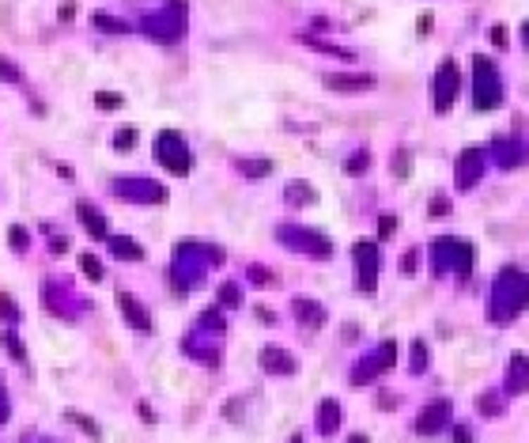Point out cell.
<instances>
[{
    "label": "cell",
    "mask_w": 529,
    "mask_h": 443,
    "mask_svg": "<svg viewBox=\"0 0 529 443\" xmlns=\"http://www.w3.org/2000/svg\"><path fill=\"white\" fill-rule=\"evenodd\" d=\"M529 304V273H522L518 266H506L499 269L492 285V296H487V318L495 326H506L514 315H522Z\"/></svg>",
    "instance_id": "1"
},
{
    "label": "cell",
    "mask_w": 529,
    "mask_h": 443,
    "mask_svg": "<svg viewBox=\"0 0 529 443\" xmlns=\"http://www.w3.org/2000/svg\"><path fill=\"white\" fill-rule=\"evenodd\" d=\"M499 103H503L499 68L492 65V57L476 54V57H473V106H476V110H495Z\"/></svg>",
    "instance_id": "2"
},
{
    "label": "cell",
    "mask_w": 529,
    "mask_h": 443,
    "mask_svg": "<svg viewBox=\"0 0 529 443\" xmlns=\"http://www.w3.org/2000/svg\"><path fill=\"white\" fill-rule=\"evenodd\" d=\"M431 254H435V273H450V269L457 277L473 273V247L461 243V239H450V235L435 239Z\"/></svg>",
    "instance_id": "3"
},
{
    "label": "cell",
    "mask_w": 529,
    "mask_h": 443,
    "mask_svg": "<svg viewBox=\"0 0 529 443\" xmlns=\"http://www.w3.org/2000/svg\"><path fill=\"white\" fill-rule=\"evenodd\" d=\"M352 254H355V280H359V292L363 296H374V288H378V247L374 243H355Z\"/></svg>",
    "instance_id": "4"
},
{
    "label": "cell",
    "mask_w": 529,
    "mask_h": 443,
    "mask_svg": "<svg viewBox=\"0 0 529 443\" xmlns=\"http://www.w3.org/2000/svg\"><path fill=\"white\" fill-rule=\"evenodd\" d=\"M155 156H159V163L170 167L174 175H189V167H193V156H189V148L181 144L178 133H159V140H155Z\"/></svg>",
    "instance_id": "5"
},
{
    "label": "cell",
    "mask_w": 529,
    "mask_h": 443,
    "mask_svg": "<svg viewBox=\"0 0 529 443\" xmlns=\"http://www.w3.org/2000/svg\"><path fill=\"white\" fill-rule=\"evenodd\" d=\"M280 243L291 247V250H307V254H318V258H329L333 254V243L325 235L310 227H280Z\"/></svg>",
    "instance_id": "6"
},
{
    "label": "cell",
    "mask_w": 529,
    "mask_h": 443,
    "mask_svg": "<svg viewBox=\"0 0 529 443\" xmlns=\"http://www.w3.org/2000/svg\"><path fill=\"white\" fill-rule=\"evenodd\" d=\"M457 87H461L457 65H454V61H442V65H439V73H435V114H450Z\"/></svg>",
    "instance_id": "7"
},
{
    "label": "cell",
    "mask_w": 529,
    "mask_h": 443,
    "mask_svg": "<svg viewBox=\"0 0 529 443\" xmlns=\"http://www.w3.org/2000/svg\"><path fill=\"white\" fill-rule=\"evenodd\" d=\"M484 163H487V156L480 152V148H465V152L457 156V163H454V182H457V189H473L476 182H480Z\"/></svg>",
    "instance_id": "8"
},
{
    "label": "cell",
    "mask_w": 529,
    "mask_h": 443,
    "mask_svg": "<svg viewBox=\"0 0 529 443\" xmlns=\"http://www.w3.org/2000/svg\"><path fill=\"white\" fill-rule=\"evenodd\" d=\"M393 360H397V345H393V341H382V349L374 352V356H367V360H359V364H355V371H352L355 387H359V382H367V379H374V375H382L385 368H393Z\"/></svg>",
    "instance_id": "9"
},
{
    "label": "cell",
    "mask_w": 529,
    "mask_h": 443,
    "mask_svg": "<svg viewBox=\"0 0 529 443\" xmlns=\"http://www.w3.org/2000/svg\"><path fill=\"white\" fill-rule=\"evenodd\" d=\"M492 156H495V163H499V167H514V163H522V159L529 156V148L522 144V140L495 137L492 140Z\"/></svg>",
    "instance_id": "10"
},
{
    "label": "cell",
    "mask_w": 529,
    "mask_h": 443,
    "mask_svg": "<svg viewBox=\"0 0 529 443\" xmlns=\"http://www.w3.org/2000/svg\"><path fill=\"white\" fill-rule=\"evenodd\" d=\"M325 87H329V92H371V87H374V76H371V73H355V76H348V73H329V76H325Z\"/></svg>",
    "instance_id": "11"
},
{
    "label": "cell",
    "mask_w": 529,
    "mask_h": 443,
    "mask_svg": "<svg viewBox=\"0 0 529 443\" xmlns=\"http://www.w3.org/2000/svg\"><path fill=\"white\" fill-rule=\"evenodd\" d=\"M446 420H450V401H431L423 413H420V420H416V432H439Z\"/></svg>",
    "instance_id": "12"
},
{
    "label": "cell",
    "mask_w": 529,
    "mask_h": 443,
    "mask_svg": "<svg viewBox=\"0 0 529 443\" xmlns=\"http://www.w3.org/2000/svg\"><path fill=\"white\" fill-rule=\"evenodd\" d=\"M525 387H529V360L518 352L506 364V394H525Z\"/></svg>",
    "instance_id": "13"
},
{
    "label": "cell",
    "mask_w": 529,
    "mask_h": 443,
    "mask_svg": "<svg viewBox=\"0 0 529 443\" xmlns=\"http://www.w3.org/2000/svg\"><path fill=\"white\" fill-rule=\"evenodd\" d=\"M261 368L264 371H272V375H295V356L291 352H283V349H264L261 352Z\"/></svg>",
    "instance_id": "14"
},
{
    "label": "cell",
    "mask_w": 529,
    "mask_h": 443,
    "mask_svg": "<svg viewBox=\"0 0 529 443\" xmlns=\"http://www.w3.org/2000/svg\"><path fill=\"white\" fill-rule=\"evenodd\" d=\"M117 304H121V311H125V318H129V326L132 330H151V318H148V311L136 304V299L129 296V292H117Z\"/></svg>",
    "instance_id": "15"
},
{
    "label": "cell",
    "mask_w": 529,
    "mask_h": 443,
    "mask_svg": "<svg viewBox=\"0 0 529 443\" xmlns=\"http://www.w3.org/2000/svg\"><path fill=\"white\" fill-rule=\"evenodd\" d=\"M291 311H295V315H299L302 322H307L310 330H318L321 322H325V307H321V304H314V299H295Z\"/></svg>",
    "instance_id": "16"
},
{
    "label": "cell",
    "mask_w": 529,
    "mask_h": 443,
    "mask_svg": "<svg viewBox=\"0 0 529 443\" xmlns=\"http://www.w3.org/2000/svg\"><path fill=\"white\" fill-rule=\"evenodd\" d=\"M337 425H340V401L325 398L321 409H318V432L321 436H329V432H337Z\"/></svg>",
    "instance_id": "17"
},
{
    "label": "cell",
    "mask_w": 529,
    "mask_h": 443,
    "mask_svg": "<svg viewBox=\"0 0 529 443\" xmlns=\"http://www.w3.org/2000/svg\"><path fill=\"white\" fill-rule=\"evenodd\" d=\"M283 197H288L291 205H314V201H318V189H314L310 182H288Z\"/></svg>",
    "instance_id": "18"
},
{
    "label": "cell",
    "mask_w": 529,
    "mask_h": 443,
    "mask_svg": "<svg viewBox=\"0 0 529 443\" xmlns=\"http://www.w3.org/2000/svg\"><path fill=\"white\" fill-rule=\"evenodd\" d=\"M76 216H79V220H84V224L91 227V235H95V239H106V231H110V227H106V220L98 216L91 205H79V208H76Z\"/></svg>",
    "instance_id": "19"
},
{
    "label": "cell",
    "mask_w": 529,
    "mask_h": 443,
    "mask_svg": "<svg viewBox=\"0 0 529 443\" xmlns=\"http://www.w3.org/2000/svg\"><path fill=\"white\" fill-rule=\"evenodd\" d=\"M121 189H125V194H132V197H151V201H162V197H167V189H162V186H155V182H125V186H121Z\"/></svg>",
    "instance_id": "20"
},
{
    "label": "cell",
    "mask_w": 529,
    "mask_h": 443,
    "mask_svg": "<svg viewBox=\"0 0 529 443\" xmlns=\"http://www.w3.org/2000/svg\"><path fill=\"white\" fill-rule=\"evenodd\" d=\"M238 170L242 175H250V178H261V175H269L272 170V163L269 159H238Z\"/></svg>",
    "instance_id": "21"
},
{
    "label": "cell",
    "mask_w": 529,
    "mask_h": 443,
    "mask_svg": "<svg viewBox=\"0 0 529 443\" xmlns=\"http://www.w3.org/2000/svg\"><path fill=\"white\" fill-rule=\"evenodd\" d=\"M110 247H114V254L129 258V261H140V258H144V250H140L136 243H132V239H114Z\"/></svg>",
    "instance_id": "22"
},
{
    "label": "cell",
    "mask_w": 529,
    "mask_h": 443,
    "mask_svg": "<svg viewBox=\"0 0 529 443\" xmlns=\"http://www.w3.org/2000/svg\"><path fill=\"white\" fill-rule=\"evenodd\" d=\"M476 406H480L484 417H499V413H503V398L499 394H480V398H476Z\"/></svg>",
    "instance_id": "23"
},
{
    "label": "cell",
    "mask_w": 529,
    "mask_h": 443,
    "mask_svg": "<svg viewBox=\"0 0 529 443\" xmlns=\"http://www.w3.org/2000/svg\"><path fill=\"white\" fill-rule=\"evenodd\" d=\"M423 368H427V345L423 341H412V371L420 375Z\"/></svg>",
    "instance_id": "24"
},
{
    "label": "cell",
    "mask_w": 529,
    "mask_h": 443,
    "mask_svg": "<svg viewBox=\"0 0 529 443\" xmlns=\"http://www.w3.org/2000/svg\"><path fill=\"white\" fill-rule=\"evenodd\" d=\"M219 299H223L227 307H238V304H242V292H238L235 285H223V288H219Z\"/></svg>",
    "instance_id": "25"
},
{
    "label": "cell",
    "mask_w": 529,
    "mask_h": 443,
    "mask_svg": "<svg viewBox=\"0 0 529 443\" xmlns=\"http://www.w3.org/2000/svg\"><path fill=\"white\" fill-rule=\"evenodd\" d=\"M367 163H371L367 152H355V156L348 159V175H363V170H367Z\"/></svg>",
    "instance_id": "26"
},
{
    "label": "cell",
    "mask_w": 529,
    "mask_h": 443,
    "mask_svg": "<svg viewBox=\"0 0 529 443\" xmlns=\"http://www.w3.org/2000/svg\"><path fill=\"white\" fill-rule=\"evenodd\" d=\"M393 175L397 178H409V152H397L393 156Z\"/></svg>",
    "instance_id": "27"
},
{
    "label": "cell",
    "mask_w": 529,
    "mask_h": 443,
    "mask_svg": "<svg viewBox=\"0 0 529 443\" xmlns=\"http://www.w3.org/2000/svg\"><path fill=\"white\" fill-rule=\"evenodd\" d=\"M79 261H84V273H87L91 280H103V269H98L95 258H79Z\"/></svg>",
    "instance_id": "28"
},
{
    "label": "cell",
    "mask_w": 529,
    "mask_h": 443,
    "mask_svg": "<svg viewBox=\"0 0 529 443\" xmlns=\"http://www.w3.org/2000/svg\"><path fill=\"white\" fill-rule=\"evenodd\" d=\"M393 227H397V216H382V220H378V235H382V239H390Z\"/></svg>",
    "instance_id": "29"
},
{
    "label": "cell",
    "mask_w": 529,
    "mask_h": 443,
    "mask_svg": "<svg viewBox=\"0 0 529 443\" xmlns=\"http://www.w3.org/2000/svg\"><path fill=\"white\" fill-rule=\"evenodd\" d=\"M95 103H98V106H121V95H110V92H98V95H95Z\"/></svg>",
    "instance_id": "30"
},
{
    "label": "cell",
    "mask_w": 529,
    "mask_h": 443,
    "mask_svg": "<svg viewBox=\"0 0 529 443\" xmlns=\"http://www.w3.org/2000/svg\"><path fill=\"white\" fill-rule=\"evenodd\" d=\"M0 76H4V80H12V84H15V80H19V68H15V65H8L4 57H0Z\"/></svg>",
    "instance_id": "31"
},
{
    "label": "cell",
    "mask_w": 529,
    "mask_h": 443,
    "mask_svg": "<svg viewBox=\"0 0 529 443\" xmlns=\"http://www.w3.org/2000/svg\"><path fill=\"white\" fill-rule=\"evenodd\" d=\"M95 19H98V27H103V31H125V23H114L110 15H95Z\"/></svg>",
    "instance_id": "32"
},
{
    "label": "cell",
    "mask_w": 529,
    "mask_h": 443,
    "mask_svg": "<svg viewBox=\"0 0 529 443\" xmlns=\"http://www.w3.org/2000/svg\"><path fill=\"white\" fill-rule=\"evenodd\" d=\"M450 213V201L446 197H435V205H431V216H446Z\"/></svg>",
    "instance_id": "33"
},
{
    "label": "cell",
    "mask_w": 529,
    "mask_h": 443,
    "mask_svg": "<svg viewBox=\"0 0 529 443\" xmlns=\"http://www.w3.org/2000/svg\"><path fill=\"white\" fill-rule=\"evenodd\" d=\"M132 140H136V129H121L117 144H121V148H132Z\"/></svg>",
    "instance_id": "34"
},
{
    "label": "cell",
    "mask_w": 529,
    "mask_h": 443,
    "mask_svg": "<svg viewBox=\"0 0 529 443\" xmlns=\"http://www.w3.org/2000/svg\"><path fill=\"white\" fill-rule=\"evenodd\" d=\"M4 345H8V349H12V356H15V360H23V349H19V341H15L12 334H8V337H4Z\"/></svg>",
    "instance_id": "35"
},
{
    "label": "cell",
    "mask_w": 529,
    "mask_h": 443,
    "mask_svg": "<svg viewBox=\"0 0 529 443\" xmlns=\"http://www.w3.org/2000/svg\"><path fill=\"white\" fill-rule=\"evenodd\" d=\"M487 35H492V42H495V46H506V31H503V27H492Z\"/></svg>",
    "instance_id": "36"
},
{
    "label": "cell",
    "mask_w": 529,
    "mask_h": 443,
    "mask_svg": "<svg viewBox=\"0 0 529 443\" xmlns=\"http://www.w3.org/2000/svg\"><path fill=\"white\" fill-rule=\"evenodd\" d=\"M23 243H27V239H23V227H12V247L23 250Z\"/></svg>",
    "instance_id": "37"
},
{
    "label": "cell",
    "mask_w": 529,
    "mask_h": 443,
    "mask_svg": "<svg viewBox=\"0 0 529 443\" xmlns=\"http://www.w3.org/2000/svg\"><path fill=\"white\" fill-rule=\"evenodd\" d=\"M416 258H420L416 250H409V254H404V273H412V269H416Z\"/></svg>",
    "instance_id": "38"
},
{
    "label": "cell",
    "mask_w": 529,
    "mask_h": 443,
    "mask_svg": "<svg viewBox=\"0 0 529 443\" xmlns=\"http://www.w3.org/2000/svg\"><path fill=\"white\" fill-rule=\"evenodd\" d=\"M454 439H457V443H473V436H469V428H457V432H454Z\"/></svg>",
    "instance_id": "39"
},
{
    "label": "cell",
    "mask_w": 529,
    "mask_h": 443,
    "mask_svg": "<svg viewBox=\"0 0 529 443\" xmlns=\"http://www.w3.org/2000/svg\"><path fill=\"white\" fill-rule=\"evenodd\" d=\"M257 318H264V322H269V326H272V318H276V315H272L269 307H257Z\"/></svg>",
    "instance_id": "40"
},
{
    "label": "cell",
    "mask_w": 529,
    "mask_h": 443,
    "mask_svg": "<svg viewBox=\"0 0 529 443\" xmlns=\"http://www.w3.org/2000/svg\"><path fill=\"white\" fill-rule=\"evenodd\" d=\"M348 443H367V436H352Z\"/></svg>",
    "instance_id": "41"
},
{
    "label": "cell",
    "mask_w": 529,
    "mask_h": 443,
    "mask_svg": "<svg viewBox=\"0 0 529 443\" xmlns=\"http://www.w3.org/2000/svg\"><path fill=\"white\" fill-rule=\"evenodd\" d=\"M522 35H525V42H529V19H525V23H522Z\"/></svg>",
    "instance_id": "42"
},
{
    "label": "cell",
    "mask_w": 529,
    "mask_h": 443,
    "mask_svg": "<svg viewBox=\"0 0 529 443\" xmlns=\"http://www.w3.org/2000/svg\"><path fill=\"white\" fill-rule=\"evenodd\" d=\"M291 443H302V439H299V436H295V439H291Z\"/></svg>",
    "instance_id": "43"
}]
</instances>
